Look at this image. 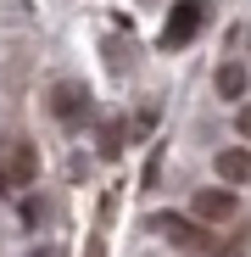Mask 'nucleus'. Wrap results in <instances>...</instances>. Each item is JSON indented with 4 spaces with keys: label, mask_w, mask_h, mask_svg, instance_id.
<instances>
[{
    "label": "nucleus",
    "mask_w": 251,
    "mask_h": 257,
    "mask_svg": "<svg viewBox=\"0 0 251 257\" xmlns=\"http://www.w3.org/2000/svg\"><path fill=\"white\" fill-rule=\"evenodd\" d=\"M101 157H106V162L123 157V123H106V128H101Z\"/></svg>",
    "instance_id": "nucleus-7"
},
{
    "label": "nucleus",
    "mask_w": 251,
    "mask_h": 257,
    "mask_svg": "<svg viewBox=\"0 0 251 257\" xmlns=\"http://www.w3.org/2000/svg\"><path fill=\"white\" fill-rule=\"evenodd\" d=\"M190 212H195V224H229L234 212H240V196L234 190H195V201H190Z\"/></svg>",
    "instance_id": "nucleus-3"
},
{
    "label": "nucleus",
    "mask_w": 251,
    "mask_h": 257,
    "mask_svg": "<svg viewBox=\"0 0 251 257\" xmlns=\"http://www.w3.org/2000/svg\"><path fill=\"white\" fill-rule=\"evenodd\" d=\"M218 179H223V185H245V179H251V151H245V146L218 151Z\"/></svg>",
    "instance_id": "nucleus-5"
},
{
    "label": "nucleus",
    "mask_w": 251,
    "mask_h": 257,
    "mask_svg": "<svg viewBox=\"0 0 251 257\" xmlns=\"http://www.w3.org/2000/svg\"><path fill=\"white\" fill-rule=\"evenodd\" d=\"M84 257H106V240H90V246H84Z\"/></svg>",
    "instance_id": "nucleus-8"
},
{
    "label": "nucleus",
    "mask_w": 251,
    "mask_h": 257,
    "mask_svg": "<svg viewBox=\"0 0 251 257\" xmlns=\"http://www.w3.org/2000/svg\"><path fill=\"white\" fill-rule=\"evenodd\" d=\"M245 84H251V73H245L240 62H223V67H218V95H223V101H240Z\"/></svg>",
    "instance_id": "nucleus-6"
},
{
    "label": "nucleus",
    "mask_w": 251,
    "mask_h": 257,
    "mask_svg": "<svg viewBox=\"0 0 251 257\" xmlns=\"http://www.w3.org/2000/svg\"><path fill=\"white\" fill-rule=\"evenodd\" d=\"M201 23H206V0H179V6L167 12V28H162V51H179V45H190V39L201 34Z\"/></svg>",
    "instance_id": "nucleus-1"
},
{
    "label": "nucleus",
    "mask_w": 251,
    "mask_h": 257,
    "mask_svg": "<svg viewBox=\"0 0 251 257\" xmlns=\"http://www.w3.org/2000/svg\"><path fill=\"white\" fill-rule=\"evenodd\" d=\"M240 135H245V140H251V106H245V112H240Z\"/></svg>",
    "instance_id": "nucleus-9"
},
{
    "label": "nucleus",
    "mask_w": 251,
    "mask_h": 257,
    "mask_svg": "<svg viewBox=\"0 0 251 257\" xmlns=\"http://www.w3.org/2000/svg\"><path fill=\"white\" fill-rule=\"evenodd\" d=\"M156 235H162V240H173L179 251H195V257H206V251H212L206 229H201L195 218H179V212H156Z\"/></svg>",
    "instance_id": "nucleus-2"
},
{
    "label": "nucleus",
    "mask_w": 251,
    "mask_h": 257,
    "mask_svg": "<svg viewBox=\"0 0 251 257\" xmlns=\"http://www.w3.org/2000/svg\"><path fill=\"white\" fill-rule=\"evenodd\" d=\"M28 257H56V251H28Z\"/></svg>",
    "instance_id": "nucleus-10"
},
{
    "label": "nucleus",
    "mask_w": 251,
    "mask_h": 257,
    "mask_svg": "<svg viewBox=\"0 0 251 257\" xmlns=\"http://www.w3.org/2000/svg\"><path fill=\"white\" fill-rule=\"evenodd\" d=\"M51 112H56L62 123H78L84 112H90V90H84V84H73V78H62L56 90H51Z\"/></svg>",
    "instance_id": "nucleus-4"
}]
</instances>
